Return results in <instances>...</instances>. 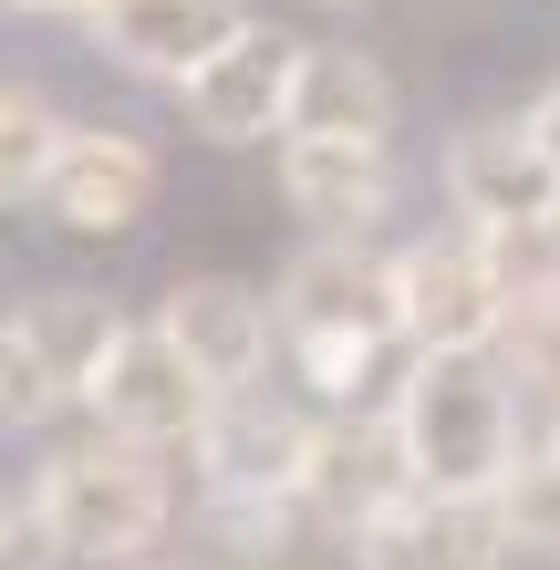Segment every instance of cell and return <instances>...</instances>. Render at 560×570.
I'll return each instance as SVG.
<instances>
[{
	"mask_svg": "<svg viewBox=\"0 0 560 570\" xmlns=\"http://www.w3.org/2000/svg\"><path fill=\"white\" fill-rule=\"evenodd\" d=\"M281 208L302 228H364L394 208V136H281L271 146Z\"/></svg>",
	"mask_w": 560,
	"mask_h": 570,
	"instance_id": "13",
	"label": "cell"
},
{
	"mask_svg": "<svg viewBox=\"0 0 560 570\" xmlns=\"http://www.w3.org/2000/svg\"><path fill=\"white\" fill-rule=\"evenodd\" d=\"M62 405H83V394L62 384L52 363H42V343L11 322V332H0V425H11V435H42Z\"/></svg>",
	"mask_w": 560,
	"mask_h": 570,
	"instance_id": "19",
	"label": "cell"
},
{
	"mask_svg": "<svg viewBox=\"0 0 560 570\" xmlns=\"http://www.w3.org/2000/svg\"><path fill=\"white\" fill-rule=\"evenodd\" d=\"M405 94L374 52L353 42H312L302 52V94H291V136H394Z\"/></svg>",
	"mask_w": 560,
	"mask_h": 570,
	"instance_id": "15",
	"label": "cell"
},
{
	"mask_svg": "<svg viewBox=\"0 0 560 570\" xmlns=\"http://www.w3.org/2000/svg\"><path fill=\"white\" fill-rule=\"evenodd\" d=\"M333 11H353V0H333Z\"/></svg>",
	"mask_w": 560,
	"mask_h": 570,
	"instance_id": "27",
	"label": "cell"
},
{
	"mask_svg": "<svg viewBox=\"0 0 560 570\" xmlns=\"http://www.w3.org/2000/svg\"><path fill=\"white\" fill-rule=\"evenodd\" d=\"M499 363H509V384H519V394H540V405L560 415V301H540V312H519V322H509Z\"/></svg>",
	"mask_w": 560,
	"mask_h": 570,
	"instance_id": "21",
	"label": "cell"
},
{
	"mask_svg": "<svg viewBox=\"0 0 560 570\" xmlns=\"http://www.w3.org/2000/svg\"><path fill=\"white\" fill-rule=\"evenodd\" d=\"M136 570H187V560H136Z\"/></svg>",
	"mask_w": 560,
	"mask_h": 570,
	"instance_id": "26",
	"label": "cell"
},
{
	"mask_svg": "<svg viewBox=\"0 0 560 570\" xmlns=\"http://www.w3.org/2000/svg\"><path fill=\"white\" fill-rule=\"evenodd\" d=\"M488 271H499L509 312H540V301H560V208L550 218H519V228H478Z\"/></svg>",
	"mask_w": 560,
	"mask_h": 570,
	"instance_id": "18",
	"label": "cell"
},
{
	"mask_svg": "<svg viewBox=\"0 0 560 570\" xmlns=\"http://www.w3.org/2000/svg\"><path fill=\"white\" fill-rule=\"evenodd\" d=\"M31 488H42V509L62 519L73 560H94V570L156 560V540H167V519H177V488H167V466H156V446L105 435V425L73 435V446H52L31 466Z\"/></svg>",
	"mask_w": 560,
	"mask_h": 570,
	"instance_id": "2",
	"label": "cell"
},
{
	"mask_svg": "<svg viewBox=\"0 0 560 570\" xmlns=\"http://www.w3.org/2000/svg\"><path fill=\"white\" fill-rule=\"evenodd\" d=\"M156 197H167V156L136 125H73L42 177V218L62 239H125V228L156 218Z\"/></svg>",
	"mask_w": 560,
	"mask_h": 570,
	"instance_id": "8",
	"label": "cell"
},
{
	"mask_svg": "<svg viewBox=\"0 0 560 570\" xmlns=\"http://www.w3.org/2000/svg\"><path fill=\"white\" fill-rule=\"evenodd\" d=\"M62 136H73V115L42 83H21V73L0 83V208H42V177H52Z\"/></svg>",
	"mask_w": 560,
	"mask_h": 570,
	"instance_id": "17",
	"label": "cell"
},
{
	"mask_svg": "<svg viewBox=\"0 0 560 570\" xmlns=\"http://www.w3.org/2000/svg\"><path fill=\"white\" fill-rule=\"evenodd\" d=\"M394 291H405V343L415 353H499L509 343V291L488 271L478 228H446V239H405L394 249Z\"/></svg>",
	"mask_w": 560,
	"mask_h": 570,
	"instance_id": "7",
	"label": "cell"
},
{
	"mask_svg": "<svg viewBox=\"0 0 560 570\" xmlns=\"http://www.w3.org/2000/svg\"><path fill=\"white\" fill-rule=\"evenodd\" d=\"M11 322L31 332V343H42V363H52V374L73 384V394H94V374H105V353L125 343V312H115L105 291H31Z\"/></svg>",
	"mask_w": 560,
	"mask_h": 570,
	"instance_id": "16",
	"label": "cell"
},
{
	"mask_svg": "<svg viewBox=\"0 0 560 570\" xmlns=\"http://www.w3.org/2000/svg\"><path fill=\"white\" fill-rule=\"evenodd\" d=\"M302 31H281V21H249L239 42H228L208 73H187L177 83V115H187V136L197 146H218V156H249V146H281L291 136V94H302Z\"/></svg>",
	"mask_w": 560,
	"mask_h": 570,
	"instance_id": "5",
	"label": "cell"
},
{
	"mask_svg": "<svg viewBox=\"0 0 560 570\" xmlns=\"http://www.w3.org/2000/svg\"><path fill=\"white\" fill-rule=\"evenodd\" d=\"M62 560H73V540L42 509V488H11V509H0V570H62Z\"/></svg>",
	"mask_w": 560,
	"mask_h": 570,
	"instance_id": "22",
	"label": "cell"
},
{
	"mask_svg": "<svg viewBox=\"0 0 560 570\" xmlns=\"http://www.w3.org/2000/svg\"><path fill=\"white\" fill-rule=\"evenodd\" d=\"M436 187H446L456 228H519V218L560 208V166L530 115H468L436 156Z\"/></svg>",
	"mask_w": 560,
	"mask_h": 570,
	"instance_id": "9",
	"label": "cell"
},
{
	"mask_svg": "<svg viewBox=\"0 0 560 570\" xmlns=\"http://www.w3.org/2000/svg\"><path fill=\"white\" fill-rule=\"evenodd\" d=\"M540 446H550V456H560V415H550V435H540Z\"/></svg>",
	"mask_w": 560,
	"mask_h": 570,
	"instance_id": "25",
	"label": "cell"
},
{
	"mask_svg": "<svg viewBox=\"0 0 560 570\" xmlns=\"http://www.w3.org/2000/svg\"><path fill=\"white\" fill-rule=\"evenodd\" d=\"M156 322L177 332V353H187L218 394H259L271 343H291V332H281V301L249 291V281H228V271H187L167 301H156Z\"/></svg>",
	"mask_w": 560,
	"mask_h": 570,
	"instance_id": "10",
	"label": "cell"
},
{
	"mask_svg": "<svg viewBox=\"0 0 560 570\" xmlns=\"http://www.w3.org/2000/svg\"><path fill=\"white\" fill-rule=\"evenodd\" d=\"M364 570H509L519 540L499 519V498H446V488H415L405 509H384L364 540H353Z\"/></svg>",
	"mask_w": 560,
	"mask_h": 570,
	"instance_id": "14",
	"label": "cell"
},
{
	"mask_svg": "<svg viewBox=\"0 0 560 570\" xmlns=\"http://www.w3.org/2000/svg\"><path fill=\"white\" fill-rule=\"evenodd\" d=\"M83 415L105 425V435H136V446L167 456V446H197V435H208L218 384L177 353V332H167V322H125V343L105 353V374H94Z\"/></svg>",
	"mask_w": 560,
	"mask_h": 570,
	"instance_id": "6",
	"label": "cell"
},
{
	"mask_svg": "<svg viewBox=\"0 0 560 570\" xmlns=\"http://www.w3.org/2000/svg\"><path fill=\"white\" fill-rule=\"evenodd\" d=\"M312 425L302 405H271V394H218L208 435H197V488L208 498H302V466H312Z\"/></svg>",
	"mask_w": 560,
	"mask_h": 570,
	"instance_id": "12",
	"label": "cell"
},
{
	"mask_svg": "<svg viewBox=\"0 0 560 570\" xmlns=\"http://www.w3.org/2000/svg\"><path fill=\"white\" fill-rule=\"evenodd\" d=\"M499 519H509L519 560H560V456H550V446L519 456V478L499 488Z\"/></svg>",
	"mask_w": 560,
	"mask_h": 570,
	"instance_id": "20",
	"label": "cell"
},
{
	"mask_svg": "<svg viewBox=\"0 0 560 570\" xmlns=\"http://www.w3.org/2000/svg\"><path fill=\"white\" fill-rule=\"evenodd\" d=\"M281 332L302 343H405V291H394V249H374L364 228H312L281 259Z\"/></svg>",
	"mask_w": 560,
	"mask_h": 570,
	"instance_id": "3",
	"label": "cell"
},
{
	"mask_svg": "<svg viewBox=\"0 0 560 570\" xmlns=\"http://www.w3.org/2000/svg\"><path fill=\"white\" fill-rule=\"evenodd\" d=\"M249 21H259L249 0H115V11L94 21L83 42L105 52L115 73H136V83H167V94H177L187 73H208V62L239 42Z\"/></svg>",
	"mask_w": 560,
	"mask_h": 570,
	"instance_id": "11",
	"label": "cell"
},
{
	"mask_svg": "<svg viewBox=\"0 0 560 570\" xmlns=\"http://www.w3.org/2000/svg\"><path fill=\"white\" fill-rule=\"evenodd\" d=\"M11 11H21V21H62V31H94V21L115 11V0H11Z\"/></svg>",
	"mask_w": 560,
	"mask_h": 570,
	"instance_id": "23",
	"label": "cell"
},
{
	"mask_svg": "<svg viewBox=\"0 0 560 570\" xmlns=\"http://www.w3.org/2000/svg\"><path fill=\"white\" fill-rule=\"evenodd\" d=\"M425 478L405 456V425L394 405H322L312 425V466H302V519L333 529V540H364L384 509H405Z\"/></svg>",
	"mask_w": 560,
	"mask_h": 570,
	"instance_id": "4",
	"label": "cell"
},
{
	"mask_svg": "<svg viewBox=\"0 0 560 570\" xmlns=\"http://www.w3.org/2000/svg\"><path fill=\"white\" fill-rule=\"evenodd\" d=\"M530 125H540V146H550V166H560V73L530 94Z\"/></svg>",
	"mask_w": 560,
	"mask_h": 570,
	"instance_id": "24",
	"label": "cell"
},
{
	"mask_svg": "<svg viewBox=\"0 0 560 570\" xmlns=\"http://www.w3.org/2000/svg\"><path fill=\"white\" fill-rule=\"evenodd\" d=\"M394 425L425 488L446 498H499L530 456L519 435V384L499 353H415V374L394 384Z\"/></svg>",
	"mask_w": 560,
	"mask_h": 570,
	"instance_id": "1",
	"label": "cell"
}]
</instances>
